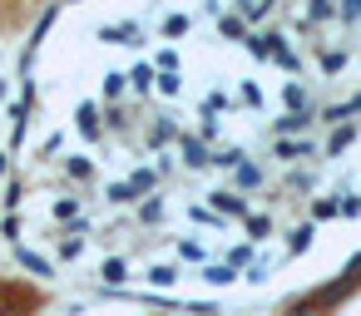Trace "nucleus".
<instances>
[{
	"mask_svg": "<svg viewBox=\"0 0 361 316\" xmlns=\"http://www.w3.org/2000/svg\"><path fill=\"white\" fill-rule=\"evenodd\" d=\"M104 124H109L114 134H124V129H129V114H124L119 104H109V109H104Z\"/></svg>",
	"mask_w": 361,
	"mask_h": 316,
	"instance_id": "nucleus-40",
	"label": "nucleus"
},
{
	"mask_svg": "<svg viewBox=\"0 0 361 316\" xmlns=\"http://www.w3.org/2000/svg\"><path fill=\"white\" fill-rule=\"evenodd\" d=\"M154 80H159L154 65H134V70H129V89H134V94H154Z\"/></svg>",
	"mask_w": 361,
	"mask_h": 316,
	"instance_id": "nucleus-19",
	"label": "nucleus"
},
{
	"mask_svg": "<svg viewBox=\"0 0 361 316\" xmlns=\"http://www.w3.org/2000/svg\"><path fill=\"white\" fill-rule=\"evenodd\" d=\"M267 272H272V262H267V257H257V262L247 267V277H243V282H267Z\"/></svg>",
	"mask_w": 361,
	"mask_h": 316,
	"instance_id": "nucleus-47",
	"label": "nucleus"
},
{
	"mask_svg": "<svg viewBox=\"0 0 361 316\" xmlns=\"http://www.w3.org/2000/svg\"><path fill=\"white\" fill-rule=\"evenodd\" d=\"M336 20L356 25V20H361V0H336Z\"/></svg>",
	"mask_w": 361,
	"mask_h": 316,
	"instance_id": "nucleus-39",
	"label": "nucleus"
},
{
	"mask_svg": "<svg viewBox=\"0 0 361 316\" xmlns=\"http://www.w3.org/2000/svg\"><path fill=\"white\" fill-rule=\"evenodd\" d=\"M178 139H183V129H178V114H154V124H149L144 144H149L154 153H164V148H178Z\"/></svg>",
	"mask_w": 361,
	"mask_h": 316,
	"instance_id": "nucleus-1",
	"label": "nucleus"
},
{
	"mask_svg": "<svg viewBox=\"0 0 361 316\" xmlns=\"http://www.w3.org/2000/svg\"><path fill=\"white\" fill-rule=\"evenodd\" d=\"M99 40L104 45H144V25L139 20H109V25H99Z\"/></svg>",
	"mask_w": 361,
	"mask_h": 316,
	"instance_id": "nucleus-3",
	"label": "nucleus"
},
{
	"mask_svg": "<svg viewBox=\"0 0 361 316\" xmlns=\"http://www.w3.org/2000/svg\"><path fill=\"white\" fill-rule=\"evenodd\" d=\"M331 217H341V198L331 193V198H312V222H331Z\"/></svg>",
	"mask_w": 361,
	"mask_h": 316,
	"instance_id": "nucleus-24",
	"label": "nucleus"
},
{
	"mask_svg": "<svg viewBox=\"0 0 361 316\" xmlns=\"http://www.w3.org/2000/svg\"><path fill=\"white\" fill-rule=\"evenodd\" d=\"M272 158L282 163H302V158H317V139H272Z\"/></svg>",
	"mask_w": 361,
	"mask_h": 316,
	"instance_id": "nucleus-5",
	"label": "nucleus"
},
{
	"mask_svg": "<svg viewBox=\"0 0 361 316\" xmlns=\"http://www.w3.org/2000/svg\"><path fill=\"white\" fill-rule=\"evenodd\" d=\"M0 203H6V208L16 213V208L25 203V183H20V178H11V183H6V198H0Z\"/></svg>",
	"mask_w": 361,
	"mask_h": 316,
	"instance_id": "nucleus-36",
	"label": "nucleus"
},
{
	"mask_svg": "<svg viewBox=\"0 0 361 316\" xmlns=\"http://www.w3.org/2000/svg\"><path fill=\"white\" fill-rule=\"evenodd\" d=\"M55 20H60V6H45V15H40V20H35V30H30V45H40V40L50 35V25H55Z\"/></svg>",
	"mask_w": 361,
	"mask_h": 316,
	"instance_id": "nucleus-28",
	"label": "nucleus"
},
{
	"mask_svg": "<svg viewBox=\"0 0 361 316\" xmlns=\"http://www.w3.org/2000/svg\"><path fill=\"white\" fill-rule=\"evenodd\" d=\"M198 139H203V144H218V139H223V124H218V114H203V119H198Z\"/></svg>",
	"mask_w": 361,
	"mask_h": 316,
	"instance_id": "nucleus-32",
	"label": "nucleus"
},
{
	"mask_svg": "<svg viewBox=\"0 0 361 316\" xmlns=\"http://www.w3.org/2000/svg\"><path fill=\"white\" fill-rule=\"evenodd\" d=\"M16 262H20L30 277H55V262H50V257H40L35 247H16Z\"/></svg>",
	"mask_w": 361,
	"mask_h": 316,
	"instance_id": "nucleus-10",
	"label": "nucleus"
},
{
	"mask_svg": "<svg viewBox=\"0 0 361 316\" xmlns=\"http://www.w3.org/2000/svg\"><path fill=\"white\" fill-rule=\"evenodd\" d=\"M104 198H109L114 208H139V193H134V183H129V178L109 183V188H104Z\"/></svg>",
	"mask_w": 361,
	"mask_h": 316,
	"instance_id": "nucleus-17",
	"label": "nucleus"
},
{
	"mask_svg": "<svg viewBox=\"0 0 361 316\" xmlns=\"http://www.w3.org/2000/svg\"><path fill=\"white\" fill-rule=\"evenodd\" d=\"M55 217L60 222H80V198H60L55 203Z\"/></svg>",
	"mask_w": 361,
	"mask_h": 316,
	"instance_id": "nucleus-38",
	"label": "nucleus"
},
{
	"mask_svg": "<svg viewBox=\"0 0 361 316\" xmlns=\"http://www.w3.org/2000/svg\"><path fill=\"white\" fill-rule=\"evenodd\" d=\"M252 188H262V168L247 158V163L233 168V193H252Z\"/></svg>",
	"mask_w": 361,
	"mask_h": 316,
	"instance_id": "nucleus-12",
	"label": "nucleus"
},
{
	"mask_svg": "<svg viewBox=\"0 0 361 316\" xmlns=\"http://www.w3.org/2000/svg\"><path fill=\"white\" fill-rule=\"evenodd\" d=\"M99 89H104V99H109V104H119V99L129 94V75H119V70H109V75L99 80Z\"/></svg>",
	"mask_w": 361,
	"mask_h": 316,
	"instance_id": "nucleus-20",
	"label": "nucleus"
},
{
	"mask_svg": "<svg viewBox=\"0 0 361 316\" xmlns=\"http://www.w3.org/2000/svg\"><path fill=\"white\" fill-rule=\"evenodd\" d=\"M272 65H277V70H287V75H302V60L292 55V45H287L282 35L272 40Z\"/></svg>",
	"mask_w": 361,
	"mask_h": 316,
	"instance_id": "nucleus-14",
	"label": "nucleus"
},
{
	"mask_svg": "<svg viewBox=\"0 0 361 316\" xmlns=\"http://www.w3.org/2000/svg\"><path fill=\"white\" fill-rule=\"evenodd\" d=\"M154 70L159 75H178V50H159L154 55Z\"/></svg>",
	"mask_w": 361,
	"mask_h": 316,
	"instance_id": "nucleus-37",
	"label": "nucleus"
},
{
	"mask_svg": "<svg viewBox=\"0 0 361 316\" xmlns=\"http://www.w3.org/2000/svg\"><path fill=\"white\" fill-rule=\"evenodd\" d=\"M218 35H223L228 45H247L252 30H247V20H243L238 11H223V15H218Z\"/></svg>",
	"mask_w": 361,
	"mask_h": 316,
	"instance_id": "nucleus-9",
	"label": "nucleus"
},
{
	"mask_svg": "<svg viewBox=\"0 0 361 316\" xmlns=\"http://www.w3.org/2000/svg\"><path fill=\"white\" fill-rule=\"evenodd\" d=\"M277 6H287V0H272V11H277Z\"/></svg>",
	"mask_w": 361,
	"mask_h": 316,
	"instance_id": "nucleus-54",
	"label": "nucleus"
},
{
	"mask_svg": "<svg viewBox=\"0 0 361 316\" xmlns=\"http://www.w3.org/2000/svg\"><path fill=\"white\" fill-rule=\"evenodd\" d=\"M272 40H277V30H257V35H247V55L262 60V65H272Z\"/></svg>",
	"mask_w": 361,
	"mask_h": 316,
	"instance_id": "nucleus-13",
	"label": "nucleus"
},
{
	"mask_svg": "<svg viewBox=\"0 0 361 316\" xmlns=\"http://www.w3.org/2000/svg\"><path fill=\"white\" fill-rule=\"evenodd\" d=\"M188 25H193L188 15H169V20H164V35H188Z\"/></svg>",
	"mask_w": 361,
	"mask_h": 316,
	"instance_id": "nucleus-45",
	"label": "nucleus"
},
{
	"mask_svg": "<svg viewBox=\"0 0 361 316\" xmlns=\"http://www.w3.org/2000/svg\"><path fill=\"white\" fill-rule=\"evenodd\" d=\"M252 262H257L252 242H238V247H228V267H238V272H243V267H252Z\"/></svg>",
	"mask_w": 361,
	"mask_h": 316,
	"instance_id": "nucleus-30",
	"label": "nucleus"
},
{
	"mask_svg": "<svg viewBox=\"0 0 361 316\" xmlns=\"http://www.w3.org/2000/svg\"><path fill=\"white\" fill-rule=\"evenodd\" d=\"M80 252H85V237L65 232V237H60V257H65V262H80Z\"/></svg>",
	"mask_w": 361,
	"mask_h": 316,
	"instance_id": "nucleus-35",
	"label": "nucleus"
},
{
	"mask_svg": "<svg viewBox=\"0 0 361 316\" xmlns=\"http://www.w3.org/2000/svg\"><path fill=\"white\" fill-rule=\"evenodd\" d=\"M312 237H317V222H297L292 232H287V252L297 257V252H307L312 247Z\"/></svg>",
	"mask_w": 361,
	"mask_h": 316,
	"instance_id": "nucleus-22",
	"label": "nucleus"
},
{
	"mask_svg": "<svg viewBox=\"0 0 361 316\" xmlns=\"http://www.w3.org/2000/svg\"><path fill=\"white\" fill-rule=\"evenodd\" d=\"M0 237H11L20 247V217H0Z\"/></svg>",
	"mask_w": 361,
	"mask_h": 316,
	"instance_id": "nucleus-48",
	"label": "nucleus"
},
{
	"mask_svg": "<svg viewBox=\"0 0 361 316\" xmlns=\"http://www.w3.org/2000/svg\"><path fill=\"white\" fill-rule=\"evenodd\" d=\"M238 99H243L247 109H262V89H257V84H243V89H238Z\"/></svg>",
	"mask_w": 361,
	"mask_h": 316,
	"instance_id": "nucleus-46",
	"label": "nucleus"
},
{
	"mask_svg": "<svg viewBox=\"0 0 361 316\" xmlns=\"http://www.w3.org/2000/svg\"><path fill=\"white\" fill-rule=\"evenodd\" d=\"M238 163H247V148H243V144H223V148L213 153V168H223V173H233Z\"/></svg>",
	"mask_w": 361,
	"mask_h": 316,
	"instance_id": "nucleus-15",
	"label": "nucleus"
},
{
	"mask_svg": "<svg viewBox=\"0 0 361 316\" xmlns=\"http://www.w3.org/2000/svg\"><path fill=\"white\" fill-rule=\"evenodd\" d=\"M307 20H312V30L336 20V0H307Z\"/></svg>",
	"mask_w": 361,
	"mask_h": 316,
	"instance_id": "nucleus-26",
	"label": "nucleus"
},
{
	"mask_svg": "<svg viewBox=\"0 0 361 316\" xmlns=\"http://www.w3.org/2000/svg\"><path fill=\"white\" fill-rule=\"evenodd\" d=\"M75 129H80L90 144H99V139H104V114H99V104H90V99H85V104L75 109Z\"/></svg>",
	"mask_w": 361,
	"mask_h": 316,
	"instance_id": "nucleus-8",
	"label": "nucleus"
},
{
	"mask_svg": "<svg viewBox=\"0 0 361 316\" xmlns=\"http://www.w3.org/2000/svg\"><path fill=\"white\" fill-rule=\"evenodd\" d=\"M0 99H11V80L6 75H0Z\"/></svg>",
	"mask_w": 361,
	"mask_h": 316,
	"instance_id": "nucleus-52",
	"label": "nucleus"
},
{
	"mask_svg": "<svg viewBox=\"0 0 361 316\" xmlns=\"http://www.w3.org/2000/svg\"><path fill=\"white\" fill-rule=\"evenodd\" d=\"M6 178H11V153L0 148V183H6Z\"/></svg>",
	"mask_w": 361,
	"mask_h": 316,
	"instance_id": "nucleus-50",
	"label": "nucleus"
},
{
	"mask_svg": "<svg viewBox=\"0 0 361 316\" xmlns=\"http://www.w3.org/2000/svg\"><path fill=\"white\" fill-rule=\"evenodd\" d=\"M65 6H85V0H65Z\"/></svg>",
	"mask_w": 361,
	"mask_h": 316,
	"instance_id": "nucleus-53",
	"label": "nucleus"
},
{
	"mask_svg": "<svg viewBox=\"0 0 361 316\" xmlns=\"http://www.w3.org/2000/svg\"><path fill=\"white\" fill-rule=\"evenodd\" d=\"M317 65H322V75H341L346 70V50H322Z\"/></svg>",
	"mask_w": 361,
	"mask_h": 316,
	"instance_id": "nucleus-29",
	"label": "nucleus"
},
{
	"mask_svg": "<svg viewBox=\"0 0 361 316\" xmlns=\"http://www.w3.org/2000/svg\"><path fill=\"white\" fill-rule=\"evenodd\" d=\"M65 178H70V183H94V163H90L85 153H70V158H65Z\"/></svg>",
	"mask_w": 361,
	"mask_h": 316,
	"instance_id": "nucleus-16",
	"label": "nucleus"
},
{
	"mask_svg": "<svg viewBox=\"0 0 361 316\" xmlns=\"http://www.w3.org/2000/svg\"><path fill=\"white\" fill-rule=\"evenodd\" d=\"M154 89H159L164 99H178V94H183V75H159V80H154Z\"/></svg>",
	"mask_w": 361,
	"mask_h": 316,
	"instance_id": "nucleus-31",
	"label": "nucleus"
},
{
	"mask_svg": "<svg viewBox=\"0 0 361 316\" xmlns=\"http://www.w3.org/2000/svg\"><path fill=\"white\" fill-rule=\"evenodd\" d=\"M356 134H361L356 124H336V129H331V139H326V158H341V153L356 144Z\"/></svg>",
	"mask_w": 361,
	"mask_h": 316,
	"instance_id": "nucleus-11",
	"label": "nucleus"
},
{
	"mask_svg": "<svg viewBox=\"0 0 361 316\" xmlns=\"http://www.w3.org/2000/svg\"><path fill=\"white\" fill-rule=\"evenodd\" d=\"M312 183H317V173H307V168H297V173H287V188H292V193H307Z\"/></svg>",
	"mask_w": 361,
	"mask_h": 316,
	"instance_id": "nucleus-41",
	"label": "nucleus"
},
{
	"mask_svg": "<svg viewBox=\"0 0 361 316\" xmlns=\"http://www.w3.org/2000/svg\"><path fill=\"white\" fill-rule=\"evenodd\" d=\"M346 109H351V119H356V114H361V94H351V99H346Z\"/></svg>",
	"mask_w": 361,
	"mask_h": 316,
	"instance_id": "nucleus-51",
	"label": "nucleus"
},
{
	"mask_svg": "<svg viewBox=\"0 0 361 316\" xmlns=\"http://www.w3.org/2000/svg\"><path fill=\"white\" fill-rule=\"evenodd\" d=\"M178 257H183V262H203V242H198V237H183V242H178Z\"/></svg>",
	"mask_w": 361,
	"mask_h": 316,
	"instance_id": "nucleus-42",
	"label": "nucleus"
},
{
	"mask_svg": "<svg viewBox=\"0 0 361 316\" xmlns=\"http://www.w3.org/2000/svg\"><path fill=\"white\" fill-rule=\"evenodd\" d=\"M228 104H233V99H228V94H223V89H213V94H208V99H203V114H223V109H228Z\"/></svg>",
	"mask_w": 361,
	"mask_h": 316,
	"instance_id": "nucleus-44",
	"label": "nucleus"
},
{
	"mask_svg": "<svg viewBox=\"0 0 361 316\" xmlns=\"http://www.w3.org/2000/svg\"><path fill=\"white\" fill-rule=\"evenodd\" d=\"M317 114H322V109H312V114H282V119H272V139H302V134H312Z\"/></svg>",
	"mask_w": 361,
	"mask_h": 316,
	"instance_id": "nucleus-7",
	"label": "nucleus"
},
{
	"mask_svg": "<svg viewBox=\"0 0 361 316\" xmlns=\"http://www.w3.org/2000/svg\"><path fill=\"white\" fill-rule=\"evenodd\" d=\"M282 109H287V114H312V109H322V104L312 99V89H307L302 80H287V84H282Z\"/></svg>",
	"mask_w": 361,
	"mask_h": 316,
	"instance_id": "nucleus-6",
	"label": "nucleus"
},
{
	"mask_svg": "<svg viewBox=\"0 0 361 316\" xmlns=\"http://www.w3.org/2000/svg\"><path fill=\"white\" fill-rule=\"evenodd\" d=\"M139 222H144V227H159V222H164V198H159V193L139 198Z\"/></svg>",
	"mask_w": 361,
	"mask_h": 316,
	"instance_id": "nucleus-21",
	"label": "nucleus"
},
{
	"mask_svg": "<svg viewBox=\"0 0 361 316\" xmlns=\"http://www.w3.org/2000/svg\"><path fill=\"white\" fill-rule=\"evenodd\" d=\"M178 158H183V168H193V173L213 168V148H208L198 134H183V139H178Z\"/></svg>",
	"mask_w": 361,
	"mask_h": 316,
	"instance_id": "nucleus-4",
	"label": "nucleus"
},
{
	"mask_svg": "<svg viewBox=\"0 0 361 316\" xmlns=\"http://www.w3.org/2000/svg\"><path fill=\"white\" fill-rule=\"evenodd\" d=\"M129 183H134V193H139V198H149L164 178H159V168H134V173H129Z\"/></svg>",
	"mask_w": 361,
	"mask_h": 316,
	"instance_id": "nucleus-23",
	"label": "nucleus"
},
{
	"mask_svg": "<svg viewBox=\"0 0 361 316\" xmlns=\"http://www.w3.org/2000/svg\"><path fill=\"white\" fill-rule=\"evenodd\" d=\"M203 282H208V286H233V282H238V267L213 262V267H203Z\"/></svg>",
	"mask_w": 361,
	"mask_h": 316,
	"instance_id": "nucleus-25",
	"label": "nucleus"
},
{
	"mask_svg": "<svg viewBox=\"0 0 361 316\" xmlns=\"http://www.w3.org/2000/svg\"><path fill=\"white\" fill-rule=\"evenodd\" d=\"M60 144H65V139H60V134H50V139H45V144H40V153H45V158H50V153H60Z\"/></svg>",
	"mask_w": 361,
	"mask_h": 316,
	"instance_id": "nucleus-49",
	"label": "nucleus"
},
{
	"mask_svg": "<svg viewBox=\"0 0 361 316\" xmlns=\"http://www.w3.org/2000/svg\"><path fill=\"white\" fill-rule=\"evenodd\" d=\"M124 272H129V262H124V257H109V262L99 267V277H104L109 286H119V282H124Z\"/></svg>",
	"mask_w": 361,
	"mask_h": 316,
	"instance_id": "nucleus-33",
	"label": "nucleus"
},
{
	"mask_svg": "<svg viewBox=\"0 0 361 316\" xmlns=\"http://www.w3.org/2000/svg\"><path fill=\"white\" fill-rule=\"evenodd\" d=\"M336 198H341V217H346V222H356V217H361V193H351V188H341Z\"/></svg>",
	"mask_w": 361,
	"mask_h": 316,
	"instance_id": "nucleus-34",
	"label": "nucleus"
},
{
	"mask_svg": "<svg viewBox=\"0 0 361 316\" xmlns=\"http://www.w3.org/2000/svg\"><path fill=\"white\" fill-rule=\"evenodd\" d=\"M208 208H213L218 217H238V222L252 213V203H247L243 193H233V188H213V193H208Z\"/></svg>",
	"mask_w": 361,
	"mask_h": 316,
	"instance_id": "nucleus-2",
	"label": "nucleus"
},
{
	"mask_svg": "<svg viewBox=\"0 0 361 316\" xmlns=\"http://www.w3.org/2000/svg\"><path fill=\"white\" fill-rule=\"evenodd\" d=\"M233 11L247 20V25H257V20H267V11H272V0H233Z\"/></svg>",
	"mask_w": 361,
	"mask_h": 316,
	"instance_id": "nucleus-18",
	"label": "nucleus"
},
{
	"mask_svg": "<svg viewBox=\"0 0 361 316\" xmlns=\"http://www.w3.org/2000/svg\"><path fill=\"white\" fill-rule=\"evenodd\" d=\"M149 282H154V286H173V282H178V272L159 262V267H149Z\"/></svg>",
	"mask_w": 361,
	"mask_h": 316,
	"instance_id": "nucleus-43",
	"label": "nucleus"
},
{
	"mask_svg": "<svg viewBox=\"0 0 361 316\" xmlns=\"http://www.w3.org/2000/svg\"><path fill=\"white\" fill-rule=\"evenodd\" d=\"M243 227H247V242H262V237L272 232V217H267V213H247Z\"/></svg>",
	"mask_w": 361,
	"mask_h": 316,
	"instance_id": "nucleus-27",
	"label": "nucleus"
}]
</instances>
